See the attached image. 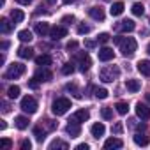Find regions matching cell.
I'll return each instance as SVG.
<instances>
[{
  "label": "cell",
  "instance_id": "cell-1",
  "mask_svg": "<svg viewBox=\"0 0 150 150\" xmlns=\"http://www.w3.org/2000/svg\"><path fill=\"white\" fill-rule=\"evenodd\" d=\"M113 41L120 46V51H122L124 57H132L136 48H138V42L132 37H115Z\"/></svg>",
  "mask_w": 150,
  "mask_h": 150
},
{
  "label": "cell",
  "instance_id": "cell-2",
  "mask_svg": "<svg viewBox=\"0 0 150 150\" xmlns=\"http://www.w3.org/2000/svg\"><path fill=\"white\" fill-rule=\"evenodd\" d=\"M118 76H120V69L117 65H106L99 72V78L104 83H113L115 80H118Z\"/></svg>",
  "mask_w": 150,
  "mask_h": 150
},
{
  "label": "cell",
  "instance_id": "cell-3",
  "mask_svg": "<svg viewBox=\"0 0 150 150\" xmlns=\"http://www.w3.org/2000/svg\"><path fill=\"white\" fill-rule=\"evenodd\" d=\"M69 110H71V101H69L67 97H58V99H55L53 104H51V111H53L57 117L65 115Z\"/></svg>",
  "mask_w": 150,
  "mask_h": 150
},
{
  "label": "cell",
  "instance_id": "cell-4",
  "mask_svg": "<svg viewBox=\"0 0 150 150\" xmlns=\"http://www.w3.org/2000/svg\"><path fill=\"white\" fill-rule=\"evenodd\" d=\"M25 69H27V67H25L23 64L14 62V64H11V65H9V69L6 71L4 78H6V80H16V78H20V76H23Z\"/></svg>",
  "mask_w": 150,
  "mask_h": 150
},
{
  "label": "cell",
  "instance_id": "cell-5",
  "mask_svg": "<svg viewBox=\"0 0 150 150\" xmlns=\"http://www.w3.org/2000/svg\"><path fill=\"white\" fill-rule=\"evenodd\" d=\"M25 113H28V115H32V113H35L37 111V101L32 97V96H25L23 99H21V106H20Z\"/></svg>",
  "mask_w": 150,
  "mask_h": 150
},
{
  "label": "cell",
  "instance_id": "cell-6",
  "mask_svg": "<svg viewBox=\"0 0 150 150\" xmlns=\"http://www.w3.org/2000/svg\"><path fill=\"white\" fill-rule=\"evenodd\" d=\"M76 60L80 62V71H81V72H87V71L90 69V65H92V60H90V57H88L87 51L76 53Z\"/></svg>",
  "mask_w": 150,
  "mask_h": 150
},
{
  "label": "cell",
  "instance_id": "cell-7",
  "mask_svg": "<svg viewBox=\"0 0 150 150\" xmlns=\"http://www.w3.org/2000/svg\"><path fill=\"white\" fill-rule=\"evenodd\" d=\"M34 78H35L39 83H46V81H50V80L53 78V74H51V71H50L48 67H41V69L34 74Z\"/></svg>",
  "mask_w": 150,
  "mask_h": 150
},
{
  "label": "cell",
  "instance_id": "cell-8",
  "mask_svg": "<svg viewBox=\"0 0 150 150\" xmlns=\"http://www.w3.org/2000/svg\"><path fill=\"white\" fill-rule=\"evenodd\" d=\"M117 32H122V34H127V32H132L136 28V23L132 20H122L120 23H117Z\"/></svg>",
  "mask_w": 150,
  "mask_h": 150
},
{
  "label": "cell",
  "instance_id": "cell-9",
  "mask_svg": "<svg viewBox=\"0 0 150 150\" xmlns=\"http://www.w3.org/2000/svg\"><path fill=\"white\" fill-rule=\"evenodd\" d=\"M97 57H99V60H101V62H110V60H113L115 51H113L111 48L104 46V48H101V50L97 51Z\"/></svg>",
  "mask_w": 150,
  "mask_h": 150
},
{
  "label": "cell",
  "instance_id": "cell-10",
  "mask_svg": "<svg viewBox=\"0 0 150 150\" xmlns=\"http://www.w3.org/2000/svg\"><path fill=\"white\" fill-rule=\"evenodd\" d=\"M88 118H90V113H88L87 110H78V111L72 113L71 122H78V124H81V122H87Z\"/></svg>",
  "mask_w": 150,
  "mask_h": 150
},
{
  "label": "cell",
  "instance_id": "cell-11",
  "mask_svg": "<svg viewBox=\"0 0 150 150\" xmlns=\"http://www.w3.org/2000/svg\"><path fill=\"white\" fill-rule=\"evenodd\" d=\"M65 132H67L71 138H76V136L81 134V127H80L78 122H71V120H69V124H67V127H65Z\"/></svg>",
  "mask_w": 150,
  "mask_h": 150
},
{
  "label": "cell",
  "instance_id": "cell-12",
  "mask_svg": "<svg viewBox=\"0 0 150 150\" xmlns=\"http://www.w3.org/2000/svg\"><path fill=\"white\" fill-rule=\"evenodd\" d=\"M136 115H138L141 120H150V108H148L146 104L138 103V104H136Z\"/></svg>",
  "mask_w": 150,
  "mask_h": 150
},
{
  "label": "cell",
  "instance_id": "cell-13",
  "mask_svg": "<svg viewBox=\"0 0 150 150\" xmlns=\"http://www.w3.org/2000/svg\"><path fill=\"white\" fill-rule=\"evenodd\" d=\"M88 14H90V18L96 20V21H104V18H106L103 7H90V9H88Z\"/></svg>",
  "mask_w": 150,
  "mask_h": 150
},
{
  "label": "cell",
  "instance_id": "cell-14",
  "mask_svg": "<svg viewBox=\"0 0 150 150\" xmlns=\"http://www.w3.org/2000/svg\"><path fill=\"white\" fill-rule=\"evenodd\" d=\"M34 30H35V34H37L39 37H44V35H48V34L51 32V28H50V25H48L46 21H39V23H35Z\"/></svg>",
  "mask_w": 150,
  "mask_h": 150
},
{
  "label": "cell",
  "instance_id": "cell-15",
  "mask_svg": "<svg viewBox=\"0 0 150 150\" xmlns=\"http://www.w3.org/2000/svg\"><path fill=\"white\" fill-rule=\"evenodd\" d=\"M65 35H67V28H65V27H53L51 32H50V37H51L53 41H58V39H62V37H65Z\"/></svg>",
  "mask_w": 150,
  "mask_h": 150
},
{
  "label": "cell",
  "instance_id": "cell-16",
  "mask_svg": "<svg viewBox=\"0 0 150 150\" xmlns=\"http://www.w3.org/2000/svg\"><path fill=\"white\" fill-rule=\"evenodd\" d=\"M90 132H92V136L94 138H101V136H104V132H106V127H104V124H101V122H96L92 127H90Z\"/></svg>",
  "mask_w": 150,
  "mask_h": 150
},
{
  "label": "cell",
  "instance_id": "cell-17",
  "mask_svg": "<svg viewBox=\"0 0 150 150\" xmlns=\"http://www.w3.org/2000/svg\"><path fill=\"white\" fill-rule=\"evenodd\" d=\"M122 146H124V141L120 138H110V139L104 141V148H108V150H111V148H122Z\"/></svg>",
  "mask_w": 150,
  "mask_h": 150
},
{
  "label": "cell",
  "instance_id": "cell-18",
  "mask_svg": "<svg viewBox=\"0 0 150 150\" xmlns=\"http://www.w3.org/2000/svg\"><path fill=\"white\" fill-rule=\"evenodd\" d=\"M138 71L143 76H150V60H139L138 62Z\"/></svg>",
  "mask_w": 150,
  "mask_h": 150
},
{
  "label": "cell",
  "instance_id": "cell-19",
  "mask_svg": "<svg viewBox=\"0 0 150 150\" xmlns=\"http://www.w3.org/2000/svg\"><path fill=\"white\" fill-rule=\"evenodd\" d=\"M18 55H20V58H32L34 57V50L30 48V46H21V48H18Z\"/></svg>",
  "mask_w": 150,
  "mask_h": 150
},
{
  "label": "cell",
  "instance_id": "cell-20",
  "mask_svg": "<svg viewBox=\"0 0 150 150\" xmlns=\"http://www.w3.org/2000/svg\"><path fill=\"white\" fill-rule=\"evenodd\" d=\"M11 20H13L14 25H16V23H21V21L25 20L23 11H21V9H13V11H11Z\"/></svg>",
  "mask_w": 150,
  "mask_h": 150
},
{
  "label": "cell",
  "instance_id": "cell-21",
  "mask_svg": "<svg viewBox=\"0 0 150 150\" xmlns=\"http://www.w3.org/2000/svg\"><path fill=\"white\" fill-rule=\"evenodd\" d=\"M46 129H42V125H37V127H34V136H35V139L39 141V143H42L44 141V138H46Z\"/></svg>",
  "mask_w": 150,
  "mask_h": 150
},
{
  "label": "cell",
  "instance_id": "cell-22",
  "mask_svg": "<svg viewBox=\"0 0 150 150\" xmlns=\"http://www.w3.org/2000/svg\"><path fill=\"white\" fill-rule=\"evenodd\" d=\"M124 2H115L113 6H111V9H110V13H111V16H120L122 13H124Z\"/></svg>",
  "mask_w": 150,
  "mask_h": 150
},
{
  "label": "cell",
  "instance_id": "cell-23",
  "mask_svg": "<svg viewBox=\"0 0 150 150\" xmlns=\"http://www.w3.org/2000/svg\"><path fill=\"white\" fill-rule=\"evenodd\" d=\"M51 57L50 55H41V57H37L35 58V64L37 65H41V67H48V65H51Z\"/></svg>",
  "mask_w": 150,
  "mask_h": 150
},
{
  "label": "cell",
  "instance_id": "cell-24",
  "mask_svg": "<svg viewBox=\"0 0 150 150\" xmlns=\"http://www.w3.org/2000/svg\"><path fill=\"white\" fill-rule=\"evenodd\" d=\"M125 88H127L129 92H132V94H134V92H138V90L141 88V85H139V81H138V80H127V81H125Z\"/></svg>",
  "mask_w": 150,
  "mask_h": 150
},
{
  "label": "cell",
  "instance_id": "cell-25",
  "mask_svg": "<svg viewBox=\"0 0 150 150\" xmlns=\"http://www.w3.org/2000/svg\"><path fill=\"white\" fill-rule=\"evenodd\" d=\"M14 125H16L18 129H21V131H23V129H27V127H28V118H27V117H23V115H20V117H16V118H14Z\"/></svg>",
  "mask_w": 150,
  "mask_h": 150
},
{
  "label": "cell",
  "instance_id": "cell-26",
  "mask_svg": "<svg viewBox=\"0 0 150 150\" xmlns=\"http://www.w3.org/2000/svg\"><path fill=\"white\" fill-rule=\"evenodd\" d=\"M134 143L139 145V146H146V145H148V136H145V134H141V132H136V134H134Z\"/></svg>",
  "mask_w": 150,
  "mask_h": 150
},
{
  "label": "cell",
  "instance_id": "cell-27",
  "mask_svg": "<svg viewBox=\"0 0 150 150\" xmlns=\"http://www.w3.org/2000/svg\"><path fill=\"white\" fill-rule=\"evenodd\" d=\"M50 150H55V148H62V150H67L69 148V145L65 143V141H62V139H53L51 143H50V146H48Z\"/></svg>",
  "mask_w": 150,
  "mask_h": 150
},
{
  "label": "cell",
  "instance_id": "cell-28",
  "mask_svg": "<svg viewBox=\"0 0 150 150\" xmlns=\"http://www.w3.org/2000/svg\"><path fill=\"white\" fill-rule=\"evenodd\" d=\"M0 30H2L4 34H9L13 30V23L7 18H2V20H0Z\"/></svg>",
  "mask_w": 150,
  "mask_h": 150
},
{
  "label": "cell",
  "instance_id": "cell-29",
  "mask_svg": "<svg viewBox=\"0 0 150 150\" xmlns=\"http://www.w3.org/2000/svg\"><path fill=\"white\" fill-rule=\"evenodd\" d=\"M94 96H96L97 99H106V97L110 96V92H108L106 88H103V87H94Z\"/></svg>",
  "mask_w": 150,
  "mask_h": 150
},
{
  "label": "cell",
  "instance_id": "cell-30",
  "mask_svg": "<svg viewBox=\"0 0 150 150\" xmlns=\"http://www.w3.org/2000/svg\"><path fill=\"white\" fill-rule=\"evenodd\" d=\"M18 39H20L21 42H30L34 37H32V32H30V30H21V32L18 34Z\"/></svg>",
  "mask_w": 150,
  "mask_h": 150
},
{
  "label": "cell",
  "instance_id": "cell-31",
  "mask_svg": "<svg viewBox=\"0 0 150 150\" xmlns=\"http://www.w3.org/2000/svg\"><path fill=\"white\" fill-rule=\"evenodd\" d=\"M41 122H42V120H41ZM42 125H44L46 131H55V129L58 127V122H55V120H51V118H46V120L42 122Z\"/></svg>",
  "mask_w": 150,
  "mask_h": 150
},
{
  "label": "cell",
  "instance_id": "cell-32",
  "mask_svg": "<svg viewBox=\"0 0 150 150\" xmlns=\"http://www.w3.org/2000/svg\"><path fill=\"white\" fill-rule=\"evenodd\" d=\"M20 92H21V90H20V87H18V85H13V87H9V88H7V96H9L11 99L20 97Z\"/></svg>",
  "mask_w": 150,
  "mask_h": 150
},
{
  "label": "cell",
  "instance_id": "cell-33",
  "mask_svg": "<svg viewBox=\"0 0 150 150\" xmlns=\"http://www.w3.org/2000/svg\"><path fill=\"white\" fill-rule=\"evenodd\" d=\"M72 72H74V64H72V62H65V64L62 65V74L69 76V74H72Z\"/></svg>",
  "mask_w": 150,
  "mask_h": 150
},
{
  "label": "cell",
  "instance_id": "cell-34",
  "mask_svg": "<svg viewBox=\"0 0 150 150\" xmlns=\"http://www.w3.org/2000/svg\"><path fill=\"white\" fill-rule=\"evenodd\" d=\"M117 111H118V115H125L127 111H129V104L127 103H124V101H120V103H117Z\"/></svg>",
  "mask_w": 150,
  "mask_h": 150
},
{
  "label": "cell",
  "instance_id": "cell-35",
  "mask_svg": "<svg viewBox=\"0 0 150 150\" xmlns=\"http://www.w3.org/2000/svg\"><path fill=\"white\" fill-rule=\"evenodd\" d=\"M132 14L134 16H143V13H145V7L141 6V4H132Z\"/></svg>",
  "mask_w": 150,
  "mask_h": 150
},
{
  "label": "cell",
  "instance_id": "cell-36",
  "mask_svg": "<svg viewBox=\"0 0 150 150\" xmlns=\"http://www.w3.org/2000/svg\"><path fill=\"white\" fill-rule=\"evenodd\" d=\"M101 117H103L104 120H111V118H113V111H111V108H103V110H101Z\"/></svg>",
  "mask_w": 150,
  "mask_h": 150
},
{
  "label": "cell",
  "instance_id": "cell-37",
  "mask_svg": "<svg viewBox=\"0 0 150 150\" xmlns=\"http://www.w3.org/2000/svg\"><path fill=\"white\" fill-rule=\"evenodd\" d=\"M92 28H90V25H85V23H80L78 25V34L80 35H85V34H88Z\"/></svg>",
  "mask_w": 150,
  "mask_h": 150
},
{
  "label": "cell",
  "instance_id": "cell-38",
  "mask_svg": "<svg viewBox=\"0 0 150 150\" xmlns=\"http://www.w3.org/2000/svg\"><path fill=\"white\" fill-rule=\"evenodd\" d=\"M108 41H110V34L103 32V34H99V35H97V42H101V44H106Z\"/></svg>",
  "mask_w": 150,
  "mask_h": 150
},
{
  "label": "cell",
  "instance_id": "cell-39",
  "mask_svg": "<svg viewBox=\"0 0 150 150\" xmlns=\"http://www.w3.org/2000/svg\"><path fill=\"white\" fill-rule=\"evenodd\" d=\"M13 146V141L9 139V138H2V148H6V150H9Z\"/></svg>",
  "mask_w": 150,
  "mask_h": 150
},
{
  "label": "cell",
  "instance_id": "cell-40",
  "mask_svg": "<svg viewBox=\"0 0 150 150\" xmlns=\"http://www.w3.org/2000/svg\"><path fill=\"white\" fill-rule=\"evenodd\" d=\"M72 21H74V16H72V14H67V16L62 18V23H64V25H71Z\"/></svg>",
  "mask_w": 150,
  "mask_h": 150
},
{
  "label": "cell",
  "instance_id": "cell-41",
  "mask_svg": "<svg viewBox=\"0 0 150 150\" xmlns=\"http://www.w3.org/2000/svg\"><path fill=\"white\" fill-rule=\"evenodd\" d=\"M122 131H124L122 124H120V122H117V124L113 125V132H115V134H122Z\"/></svg>",
  "mask_w": 150,
  "mask_h": 150
},
{
  "label": "cell",
  "instance_id": "cell-42",
  "mask_svg": "<svg viewBox=\"0 0 150 150\" xmlns=\"http://www.w3.org/2000/svg\"><path fill=\"white\" fill-rule=\"evenodd\" d=\"M20 146H21V150H30V148H32V143H30L28 139H23Z\"/></svg>",
  "mask_w": 150,
  "mask_h": 150
},
{
  "label": "cell",
  "instance_id": "cell-43",
  "mask_svg": "<svg viewBox=\"0 0 150 150\" xmlns=\"http://www.w3.org/2000/svg\"><path fill=\"white\" fill-rule=\"evenodd\" d=\"M65 48H67L69 51H74V50H76V48H78V42H76V41H69Z\"/></svg>",
  "mask_w": 150,
  "mask_h": 150
},
{
  "label": "cell",
  "instance_id": "cell-44",
  "mask_svg": "<svg viewBox=\"0 0 150 150\" xmlns=\"http://www.w3.org/2000/svg\"><path fill=\"white\" fill-rule=\"evenodd\" d=\"M67 90H72V94L76 96V97H81V94L78 92V88H76V85H67Z\"/></svg>",
  "mask_w": 150,
  "mask_h": 150
},
{
  "label": "cell",
  "instance_id": "cell-45",
  "mask_svg": "<svg viewBox=\"0 0 150 150\" xmlns=\"http://www.w3.org/2000/svg\"><path fill=\"white\" fill-rule=\"evenodd\" d=\"M85 48L87 50H94L96 48V41H85Z\"/></svg>",
  "mask_w": 150,
  "mask_h": 150
},
{
  "label": "cell",
  "instance_id": "cell-46",
  "mask_svg": "<svg viewBox=\"0 0 150 150\" xmlns=\"http://www.w3.org/2000/svg\"><path fill=\"white\" fill-rule=\"evenodd\" d=\"M28 87H30V88H37V87H39V81H37L35 78H32V80L28 81Z\"/></svg>",
  "mask_w": 150,
  "mask_h": 150
},
{
  "label": "cell",
  "instance_id": "cell-47",
  "mask_svg": "<svg viewBox=\"0 0 150 150\" xmlns=\"http://www.w3.org/2000/svg\"><path fill=\"white\" fill-rule=\"evenodd\" d=\"M2 111H4V113H9V111H11V106H9V103H6V101L2 103Z\"/></svg>",
  "mask_w": 150,
  "mask_h": 150
},
{
  "label": "cell",
  "instance_id": "cell-48",
  "mask_svg": "<svg viewBox=\"0 0 150 150\" xmlns=\"http://www.w3.org/2000/svg\"><path fill=\"white\" fill-rule=\"evenodd\" d=\"M76 150H88V145H87V143H80V145L76 146Z\"/></svg>",
  "mask_w": 150,
  "mask_h": 150
},
{
  "label": "cell",
  "instance_id": "cell-49",
  "mask_svg": "<svg viewBox=\"0 0 150 150\" xmlns=\"http://www.w3.org/2000/svg\"><path fill=\"white\" fill-rule=\"evenodd\" d=\"M16 2H18V4H21V6H28L32 0H16Z\"/></svg>",
  "mask_w": 150,
  "mask_h": 150
},
{
  "label": "cell",
  "instance_id": "cell-50",
  "mask_svg": "<svg viewBox=\"0 0 150 150\" xmlns=\"http://www.w3.org/2000/svg\"><path fill=\"white\" fill-rule=\"evenodd\" d=\"M7 48H9V42H7V41H4V42H2V50H7Z\"/></svg>",
  "mask_w": 150,
  "mask_h": 150
},
{
  "label": "cell",
  "instance_id": "cell-51",
  "mask_svg": "<svg viewBox=\"0 0 150 150\" xmlns=\"http://www.w3.org/2000/svg\"><path fill=\"white\" fill-rule=\"evenodd\" d=\"M62 2H64L65 6H69V4H72V2H76V0H62Z\"/></svg>",
  "mask_w": 150,
  "mask_h": 150
},
{
  "label": "cell",
  "instance_id": "cell-52",
  "mask_svg": "<svg viewBox=\"0 0 150 150\" xmlns=\"http://www.w3.org/2000/svg\"><path fill=\"white\" fill-rule=\"evenodd\" d=\"M145 99H146V101H148V103H150V92H148V94H146V96H145Z\"/></svg>",
  "mask_w": 150,
  "mask_h": 150
},
{
  "label": "cell",
  "instance_id": "cell-53",
  "mask_svg": "<svg viewBox=\"0 0 150 150\" xmlns=\"http://www.w3.org/2000/svg\"><path fill=\"white\" fill-rule=\"evenodd\" d=\"M146 53L150 55V42H148V46H146Z\"/></svg>",
  "mask_w": 150,
  "mask_h": 150
},
{
  "label": "cell",
  "instance_id": "cell-54",
  "mask_svg": "<svg viewBox=\"0 0 150 150\" xmlns=\"http://www.w3.org/2000/svg\"><path fill=\"white\" fill-rule=\"evenodd\" d=\"M48 2H50V4H55V2H57V0H48Z\"/></svg>",
  "mask_w": 150,
  "mask_h": 150
}]
</instances>
